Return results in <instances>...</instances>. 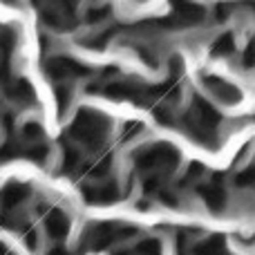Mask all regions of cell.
<instances>
[{"mask_svg":"<svg viewBox=\"0 0 255 255\" xmlns=\"http://www.w3.org/2000/svg\"><path fill=\"white\" fill-rule=\"evenodd\" d=\"M170 13L163 20H157L159 25L172 27V29H181V27L197 25L206 18V9L197 4L195 0H170Z\"/></svg>","mask_w":255,"mask_h":255,"instance_id":"cell-1","label":"cell"},{"mask_svg":"<svg viewBox=\"0 0 255 255\" xmlns=\"http://www.w3.org/2000/svg\"><path fill=\"white\" fill-rule=\"evenodd\" d=\"M106 132H108V121L92 110L81 112L74 121V128H72V134H74L76 139H81L83 143H90V145L103 141Z\"/></svg>","mask_w":255,"mask_h":255,"instance_id":"cell-2","label":"cell"},{"mask_svg":"<svg viewBox=\"0 0 255 255\" xmlns=\"http://www.w3.org/2000/svg\"><path fill=\"white\" fill-rule=\"evenodd\" d=\"M45 72L56 81H70V79H81V76L90 74V67L81 65L79 61L67 56H54L49 61H45Z\"/></svg>","mask_w":255,"mask_h":255,"instance_id":"cell-3","label":"cell"},{"mask_svg":"<svg viewBox=\"0 0 255 255\" xmlns=\"http://www.w3.org/2000/svg\"><path fill=\"white\" fill-rule=\"evenodd\" d=\"M204 83H206L208 90H211V92L215 94L220 101H224V103H238L240 99H242L240 90L235 88L233 83H229V81L220 79V76H206V79H204Z\"/></svg>","mask_w":255,"mask_h":255,"instance_id":"cell-4","label":"cell"},{"mask_svg":"<svg viewBox=\"0 0 255 255\" xmlns=\"http://www.w3.org/2000/svg\"><path fill=\"white\" fill-rule=\"evenodd\" d=\"M199 195H202V199L206 202V206H208V208H213V211H220V208L224 206V202H226L224 190H222L220 186H215V184H206V186H202Z\"/></svg>","mask_w":255,"mask_h":255,"instance_id":"cell-5","label":"cell"},{"mask_svg":"<svg viewBox=\"0 0 255 255\" xmlns=\"http://www.w3.org/2000/svg\"><path fill=\"white\" fill-rule=\"evenodd\" d=\"M233 52H235V36L231 34V31L222 34L211 47L213 56H229V54H233Z\"/></svg>","mask_w":255,"mask_h":255,"instance_id":"cell-6","label":"cell"},{"mask_svg":"<svg viewBox=\"0 0 255 255\" xmlns=\"http://www.w3.org/2000/svg\"><path fill=\"white\" fill-rule=\"evenodd\" d=\"M47 231L54 238H63L67 233V217L63 211H52V215L47 217Z\"/></svg>","mask_w":255,"mask_h":255,"instance_id":"cell-7","label":"cell"},{"mask_svg":"<svg viewBox=\"0 0 255 255\" xmlns=\"http://www.w3.org/2000/svg\"><path fill=\"white\" fill-rule=\"evenodd\" d=\"M119 31H121V27H110V29L101 31V34H97V36H92V38L88 40L90 47H99V49H103L112 38H115L117 34H119Z\"/></svg>","mask_w":255,"mask_h":255,"instance_id":"cell-8","label":"cell"},{"mask_svg":"<svg viewBox=\"0 0 255 255\" xmlns=\"http://www.w3.org/2000/svg\"><path fill=\"white\" fill-rule=\"evenodd\" d=\"M110 13H112V7L110 4H103V7H92L88 11V22H103L106 18H110Z\"/></svg>","mask_w":255,"mask_h":255,"instance_id":"cell-9","label":"cell"},{"mask_svg":"<svg viewBox=\"0 0 255 255\" xmlns=\"http://www.w3.org/2000/svg\"><path fill=\"white\" fill-rule=\"evenodd\" d=\"M242 65L247 67V70H251V67H255V43L247 45V49L242 52Z\"/></svg>","mask_w":255,"mask_h":255,"instance_id":"cell-10","label":"cell"},{"mask_svg":"<svg viewBox=\"0 0 255 255\" xmlns=\"http://www.w3.org/2000/svg\"><path fill=\"white\" fill-rule=\"evenodd\" d=\"M238 184L240 186H249V184H255V168H247L238 175Z\"/></svg>","mask_w":255,"mask_h":255,"instance_id":"cell-11","label":"cell"},{"mask_svg":"<svg viewBox=\"0 0 255 255\" xmlns=\"http://www.w3.org/2000/svg\"><path fill=\"white\" fill-rule=\"evenodd\" d=\"M229 13H231V4L226 2V4H217V20H226L229 18Z\"/></svg>","mask_w":255,"mask_h":255,"instance_id":"cell-12","label":"cell"}]
</instances>
